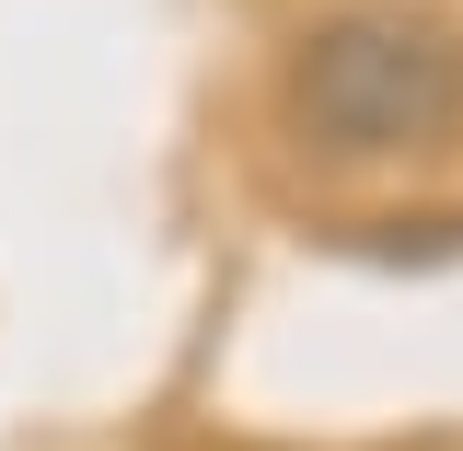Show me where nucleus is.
<instances>
[{"mask_svg":"<svg viewBox=\"0 0 463 451\" xmlns=\"http://www.w3.org/2000/svg\"><path fill=\"white\" fill-rule=\"evenodd\" d=\"M289 127L325 163H405L463 139V23L359 0L289 47Z\"/></svg>","mask_w":463,"mask_h":451,"instance_id":"f257e3e1","label":"nucleus"}]
</instances>
